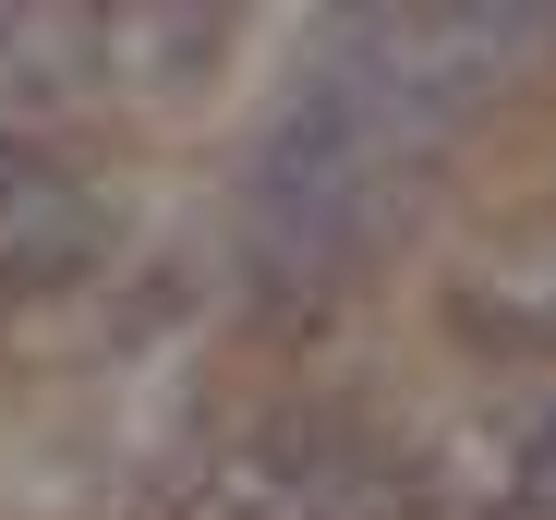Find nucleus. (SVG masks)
I'll return each instance as SVG.
<instances>
[{
  "mask_svg": "<svg viewBox=\"0 0 556 520\" xmlns=\"http://www.w3.org/2000/svg\"><path fill=\"white\" fill-rule=\"evenodd\" d=\"M85 242H98L85 182H73L61 157H37V145L0 134V291H49V279H73Z\"/></svg>",
  "mask_w": 556,
  "mask_h": 520,
  "instance_id": "obj_1",
  "label": "nucleus"
}]
</instances>
